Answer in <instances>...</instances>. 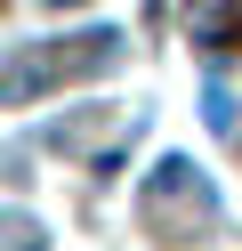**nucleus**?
Instances as JSON below:
<instances>
[{"mask_svg":"<svg viewBox=\"0 0 242 251\" xmlns=\"http://www.w3.org/2000/svg\"><path fill=\"white\" fill-rule=\"evenodd\" d=\"M202 114H210V130H218V138H234V98H226L218 81L202 89Z\"/></svg>","mask_w":242,"mask_h":251,"instance_id":"f257e3e1","label":"nucleus"},{"mask_svg":"<svg viewBox=\"0 0 242 251\" xmlns=\"http://www.w3.org/2000/svg\"><path fill=\"white\" fill-rule=\"evenodd\" d=\"M57 8H73V0H57Z\"/></svg>","mask_w":242,"mask_h":251,"instance_id":"f03ea898","label":"nucleus"}]
</instances>
